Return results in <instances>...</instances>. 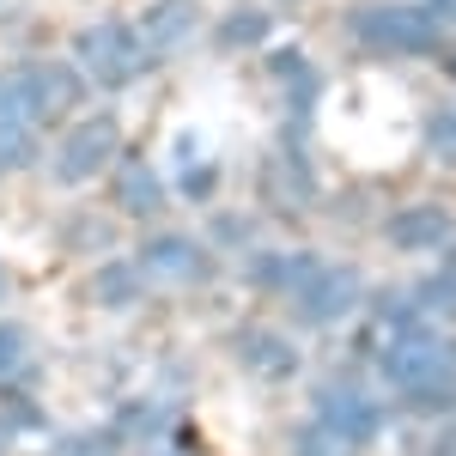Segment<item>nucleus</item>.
I'll use <instances>...</instances> for the list:
<instances>
[{
  "label": "nucleus",
  "mask_w": 456,
  "mask_h": 456,
  "mask_svg": "<svg viewBox=\"0 0 456 456\" xmlns=\"http://www.w3.org/2000/svg\"><path fill=\"white\" fill-rule=\"evenodd\" d=\"M12 359H19V329H0V378L12 371Z\"/></svg>",
  "instance_id": "nucleus-1"
}]
</instances>
